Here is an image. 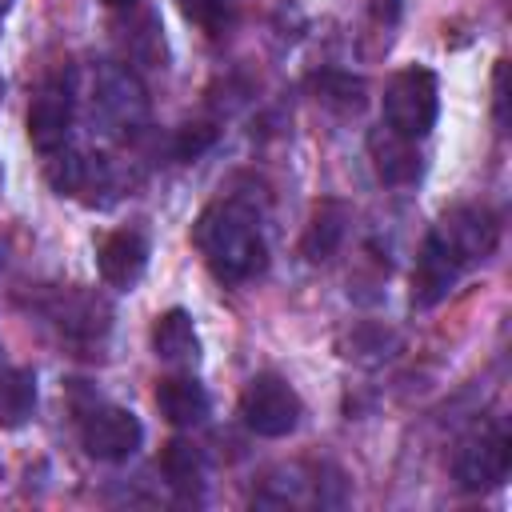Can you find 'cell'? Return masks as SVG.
I'll return each mask as SVG.
<instances>
[{
  "label": "cell",
  "instance_id": "16",
  "mask_svg": "<svg viewBox=\"0 0 512 512\" xmlns=\"http://www.w3.org/2000/svg\"><path fill=\"white\" fill-rule=\"evenodd\" d=\"M152 348L164 364H196L200 360V336H196V324L184 308H168L156 316L152 324Z\"/></svg>",
  "mask_w": 512,
  "mask_h": 512
},
{
  "label": "cell",
  "instance_id": "4",
  "mask_svg": "<svg viewBox=\"0 0 512 512\" xmlns=\"http://www.w3.org/2000/svg\"><path fill=\"white\" fill-rule=\"evenodd\" d=\"M432 236L448 248V256L460 268H468V264L488 260L496 252V244H500V220L484 204H456V208H448L436 220Z\"/></svg>",
  "mask_w": 512,
  "mask_h": 512
},
{
  "label": "cell",
  "instance_id": "1",
  "mask_svg": "<svg viewBox=\"0 0 512 512\" xmlns=\"http://www.w3.org/2000/svg\"><path fill=\"white\" fill-rule=\"evenodd\" d=\"M192 244L200 248L212 276L228 284H244L264 268V236L260 220L244 200H216L192 224Z\"/></svg>",
  "mask_w": 512,
  "mask_h": 512
},
{
  "label": "cell",
  "instance_id": "26",
  "mask_svg": "<svg viewBox=\"0 0 512 512\" xmlns=\"http://www.w3.org/2000/svg\"><path fill=\"white\" fill-rule=\"evenodd\" d=\"M0 100H4V76H0Z\"/></svg>",
  "mask_w": 512,
  "mask_h": 512
},
{
  "label": "cell",
  "instance_id": "9",
  "mask_svg": "<svg viewBox=\"0 0 512 512\" xmlns=\"http://www.w3.org/2000/svg\"><path fill=\"white\" fill-rule=\"evenodd\" d=\"M148 256H152V248H148V236H144V232H136V228H116V232H108V236L100 240V248H96V268H100L104 284H112V288H132V284L144 276Z\"/></svg>",
  "mask_w": 512,
  "mask_h": 512
},
{
  "label": "cell",
  "instance_id": "13",
  "mask_svg": "<svg viewBox=\"0 0 512 512\" xmlns=\"http://www.w3.org/2000/svg\"><path fill=\"white\" fill-rule=\"evenodd\" d=\"M368 156H372V168L384 184H412L420 176V152H416V140L392 132L388 124L376 128L368 136Z\"/></svg>",
  "mask_w": 512,
  "mask_h": 512
},
{
  "label": "cell",
  "instance_id": "20",
  "mask_svg": "<svg viewBox=\"0 0 512 512\" xmlns=\"http://www.w3.org/2000/svg\"><path fill=\"white\" fill-rule=\"evenodd\" d=\"M176 4L192 24H200L208 32H220L228 24V12H232V0H176Z\"/></svg>",
  "mask_w": 512,
  "mask_h": 512
},
{
  "label": "cell",
  "instance_id": "15",
  "mask_svg": "<svg viewBox=\"0 0 512 512\" xmlns=\"http://www.w3.org/2000/svg\"><path fill=\"white\" fill-rule=\"evenodd\" d=\"M348 220H352V208H348L344 200H320V204L312 208V220H308L304 240H300L304 260L320 264V260L336 256V248H340L344 236H348Z\"/></svg>",
  "mask_w": 512,
  "mask_h": 512
},
{
  "label": "cell",
  "instance_id": "22",
  "mask_svg": "<svg viewBox=\"0 0 512 512\" xmlns=\"http://www.w3.org/2000/svg\"><path fill=\"white\" fill-rule=\"evenodd\" d=\"M492 96H496V124H504L508 120V112H504V104H508V96H504V60L492 72Z\"/></svg>",
  "mask_w": 512,
  "mask_h": 512
},
{
  "label": "cell",
  "instance_id": "21",
  "mask_svg": "<svg viewBox=\"0 0 512 512\" xmlns=\"http://www.w3.org/2000/svg\"><path fill=\"white\" fill-rule=\"evenodd\" d=\"M212 140H216V128H212V124H184V128L176 132L172 152H176L180 160H196Z\"/></svg>",
  "mask_w": 512,
  "mask_h": 512
},
{
  "label": "cell",
  "instance_id": "12",
  "mask_svg": "<svg viewBox=\"0 0 512 512\" xmlns=\"http://www.w3.org/2000/svg\"><path fill=\"white\" fill-rule=\"evenodd\" d=\"M460 264L448 256V248L428 232L424 236V244H420V256H416V268H412V304L416 308H432V304H440L448 292H452V284L460 280Z\"/></svg>",
  "mask_w": 512,
  "mask_h": 512
},
{
  "label": "cell",
  "instance_id": "18",
  "mask_svg": "<svg viewBox=\"0 0 512 512\" xmlns=\"http://www.w3.org/2000/svg\"><path fill=\"white\" fill-rule=\"evenodd\" d=\"M36 412V372L0 368V428H20Z\"/></svg>",
  "mask_w": 512,
  "mask_h": 512
},
{
  "label": "cell",
  "instance_id": "6",
  "mask_svg": "<svg viewBox=\"0 0 512 512\" xmlns=\"http://www.w3.org/2000/svg\"><path fill=\"white\" fill-rule=\"evenodd\" d=\"M80 444L92 460H128L140 444H144V424L136 412L116 408V404H100L92 412H84L80 420Z\"/></svg>",
  "mask_w": 512,
  "mask_h": 512
},
{
  "label": "cell",
  "instance_id": "5",
  "mask_svg": "<svg viewBox=\"0 0 512 512\" xmlns=\"http://www.w3.org/2000/svg\"><path fill=\"white\" fill-rule=\"evenodd\" d=\"M508 468H512V440H508V432L500 424L480 428L452 456V476L468 492H488V488L504 484L508 480Z\"/></svg>",
  "mask_w": 512,
  "mask_h": 512
},
{
  "label": "cell",
  "instance_id": "19",
  "mask_svg": "<svg viewBox=\"0 0 512 512\" xmlns=\"http://www.w3.org/2000/svg\"><path fill=\"white\" fill-rule=\"evenodd\" d=\"M316 92L324 104H336L340 112H356L364 104V84L352 80V76H340V72H324L316 80Z\"/></svg>",
  "mask_w": 512,
  "mask_h": 512
},
{
  "label": "cell",
  "instance_id": "7",
  "mask_svg": "<svg viewBox=\"0 0 512 512\" xmlns=\"http://www.w3.org/2000/svg\"><path fill=\"white\" fill-rule=\"evenodd\" d=\"M92 108L112 132H136L148 120V96H144L140 80L120 64H108L96 72Z\"/></svg>",
  "mask_w": 512,
  "mask_h": 512
},
{
  "label": "cell",
  "instance_id": "8",
  "mask_svg": "<svg viewBox=\"0 0 512 512\" xmlns=\"http://www.w3.org/2000/svg\"><path fill=\"white\" fill-rule=\"evenodd\" d=\"M48 180L60 196H76L84 204H104L100 192H112V168L104 156H84V152H64L48 164Z\"/></svg>",
  "mask_w": 512,
  "mask_h": 512
},
{
  "label": "cell",
  "instance_id": "3",
  "mask_svg": "<svg viewBox=\"0 0 512 512\" xmlns=\"http://www.w3.org/2000/svg\"><path fill=\"white\" fill-rule=\"evenodd\" d=\"M300 396L296 388L276 376V372H256L244 392H240V420L256 432V436H268V440H280L288 432H296L300 424Z\"/></svg>",
  "mask_w": 512,
  "mask_h": 512
},
{
  "label": "cell",
  "instance_id": "23",
  "mask_svg": "<svg viewBox=\"0 0 512 512\" xmlns=\"http://www.w3.org/2000/svg\"><path fill=\"white\" fill-rule=\"evenodd\" d=\"M372 8H376V16H396V0H372Z\"/></svg>",
  "mask_w": 512,
  "mask_h": 512
},
{
  "label": "cell",
  "instance_id": "17",
  "mask_svg": "<svg viewBox=\"0 0 512 512\" xmlns=\"http://www.w3.org/2000/svg\"><path fill=\"white\" fill-rule=\"evenodd\" d=\"M160 472L176 496L192 500L204 488V452L192 440H168L160 452Z\"/></svg>",
  "mask_w": 512,
  "mask_h": 512
},
{
  "label": "cell",
  "instance_id": "14",
  "mask_svg": "<svg viewBox=\"0 0 512 512\" xmlns=\"http://www.w3.org/2000/svg\"><path fill=\"white\" fill-rule=\"evenodd\" d=\"M156 408H160V416L168 424L196 428V424L208 420L212 400H208V392H204L200 380H192V376H168V380L156 384Z\"/></svg>",
  "mask_w": 512,
  "mask_h": 512
},
{
  "label": "cell",
  "instance_id": "25",
  "mask_svg": "<svg viewBox=\"0 0 512 512\" xmlns=\"http://www.w3.org/2000/svg\"><path fill=\"white\" fill-rule=\"evenodd\" d=\"M8 8H12V0H0V16H4V12H8Z\"/></svg>",
  "mask_w": 512,
  "mask_h": 512
},
{
  "label": "cell",
  "instance_id": "10",
  "mask_svg": "<svg viewBox=\"0 0 512 512\" xmlns=\"http://www.w3.org/2000/svg\"><path fill=\"white\" fill-rule=\"evenodd\" d=\"M72 128V92L64 84H44L28 108V140L36 152L52 156L64 148Z\"/></svg>",
  "mask_w": 512,
  "mask_h": 512
},
{
  "label": "cell",
  "instance_id": "24",
  "mask_svg": "<svg viewBox=\"0 0 512 512\" xmlns=\"http://www.w3.org/2000/svg\"><path fill=\"white\" fill-rule=\"evenodd\" d=\"M100 4H104V8H132L136 0H100Z\"/></svg>",
  "mask_w": 512,
  "mask_h": 512
},
{
  "label": "cell",
  "instance_id": "2",
  "mask_svg": "<svg viewBox=\"0 0 512 512\" xmlns=\"http://www.w3.org/2000/svg\"><path fill=\"white\" fill-rule=\"evenodd\" d=\"M384 124L408 140H424L436 128L440 116V80L432 68L424 64H408L400 68L388 84H384Z\"/></svg>",
  "mask_w": 512,
  "mask_h": 512
},
{
  "label": "cell",
  "instance_id": "11",
  "mask_svg": "<svg viewBox=\"0 0 512 512\" xmlns=\"http://www.w3.org/2000/svg\"><path fill=\"white\" fill-rule=\"evenodd\" d=\"M44 312H48V320H52L64 336H72V340H96V336L108 332V320H112V308H108L100 296L80 292V288L56 292V296L44 304Z\"/></svg>",
  "mask_w": 512,
  "mask_h": 512
}]
</instances>
